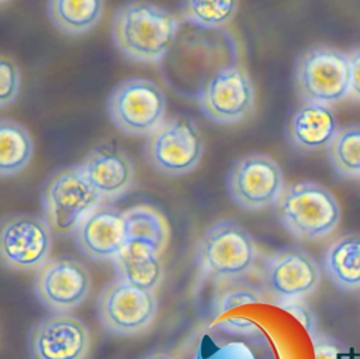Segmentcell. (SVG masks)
<instances>
[{
	"label": "cell",
	"mask_w": 360,
	"mask_h": 359,
	"mask_svg": "<svg viewBox=\"0 0 360 359\" xmlns=\"http://www.w3.org/2000/svg\"><path fill=\"white\" fill-rule=\"evenodd\" d=\"M166 94L152 80L128 77L110 92L107 111L114 125L129 135H150L166 115Z\"/></svg>",
	"instance_id": "6"
},
{
	"label": "cell",
	"mask_w": 360,
	"mask_h": 359,
	"mask_svg": "<svg viewBox=\"0 0 360 359\" xmlns=\"http://www.w3.org/2000/svg\"><path fill=\"white\" fill-rule=\"evenodd\" d=\"M312 342L314 359H347L345 346L335 338L314 332L309 335Z\"/></svg>",
	"instance_id": "27"
},
{
	"label": "cell",
	"mask_w": 360,
	"mask_h": 359,
	"mask_svg": "<svg viewBox=\"0 0 360 359\" xmlns=\"http://www.w3.org/2000/svg\"><path fill=\"white\" fill-rule=\"evenodd\" d=\"M267 283L280 301L305 298L321 280L315 259L304 249L284 248L267 260Z\"/></svg>",
	"instance_id": "15"
},
{
	"label": "cell",
	"mask_w": 360,
	"mask_h": 359,
	"mask_svg": "<svg viewBox=\"0 0 360 359\" xmlns=\"http://www.w3.org/2000/svg\"><path fill=\"white\" fill-rule=\"evenodd\" d=\"M280 303H281L280 307L287 313H290L291 315H294L309 335L316 332V315L312 311V308L305 301H302V298L285 300Z\"/></svg>",
	"instance_id": "28"
},
{
	"label": "cell",
	"mask_w": 360,
	"mask_h": 359,
	"mask_svg": "<svg viewBox=\"0 0 360 359\" xmlns=\"http://www.w3.org/2000/svg\"><path fill=\"white\" fill-rule=\"evenodd\" d=\"M195 96L204 115L217 124L239 122L255 106L252 79L235 62L218 68Z\"/></svg>",
	"instance_id": "9"
},
{
	"label": "cell",
	"mask_w": 360,
	"mask_h": 359,
	"mask_svg": "<svg viewBox=\"0 0 360 359\" xmlns=\"http://www.w3.org/2000/svg\"><path fill=\"white\" fill-rule=\"evenodd\" d=\"M179 27V18L170 10L145 0H131L117 10L111 32L115 46L127 58L155 63L172 51Z\"/></svg>",
	"instance_id": "1"
},
{
	"label": "cell",
	"mask_w": 360,
	"mask_h": 359,
	"mask_svg": "<svg viewBox=\"0 0 360 359\" xmlns=\"http://www.w3.org/2000/svg\"><path fill=\"white\" fill-rule=\"evenodd\" d=\"M226 186L239 207L262 210L277 204L284 191V176L280 165L269 155L249 153L232 163Z\"/></svg>",
	"instance_id": "11"
},
{
	"label": "cell",
	"mask_w": 360,
	"mask_h": 359,
	"mask_svg": "<svg viewBox=\"0 0 360 359\" xmlns=\"http://www.w3.org/2000/svg\"><path fill=\"white\" fill-rule=\"evenodd\" d=\"M239 0H180L183 18L205 31H219L236 17Z\"/></svg>",
	"instance_id": "23"
},
{
	"label": "cell",
	"mask_w": 360,
	"mask_h": 359,
	"mask_svg": "<svg viewBox=\"0 0 360 359\" xmlns=\"http://www.w3.org/2000/svg\"><path fill=\"white\" fill-rule=\"evenodd\" d=\"M323 270L338 287L360 289V235L347 234L335 239L325 252Z\"/></svg>",
	"instance_id": "19"
},
{
	"label": "cell",
	"mask_w": 360,
	"mask_h": 359,
	"mask_svg": "<svg viewBox=\"0 0 360 359\" xmlns=\"http://www.w3.org/2000/svg\"><path fill=\"white\" fill-rule=\"evenodd\" d=\"M143 359H176L167 353H152V355H148L145 356Z\"/></svg>",
	"instance_id": "30"
},
{
	"label": "cell",
	"mask_w": 360,
	"mask_h": 359,
	"mask_svg": "<svg viewBox=\"0 0 360 359\" xmlns=\"http://www.w3.org/2000/svg\"><path fill=\"white\" fill-rule=\"evenodd\" d=\"M328 156L335 172L343 177H360V125L339 130L328 146Z\"/></svg>",
	"instance_id": "24"
},
{
	"label": "cell",
	"mask_w": 360,
	"mask_h": 359,
	"mask_svg": "<svg viewBox=\"0 0 360 359\" xmlns=\"http://www.w3.org/2000/svg\"><path fill=\"white\" fill-rule=\"evenodd\" d=\"M97 311L107 331L117 335H136L152 325L158 300L152 290L114 279L101 289Z\"/></svg>",
	"instance_id": "10"
},
{
	"label": "cell",
	"mask_w": 360,
	"mask_h": 359,
	"mask_svg": "<svg viewBox=\"0 0 360 359\" xmlns=\"http://www.w3.org/2000/svg\"><path fill=\"white\" fill-rule=\"evenodd\" d=\"M6 1H8V0H0V3H6Z\"/></svg>",
	"instance_id": "31"
},
{
	"label": "cell",
	"mask_w": 360,
	"mask_h": 359,
	"mask_svg": "<svg viewBox=\"0 0 360 359\" xmlns=\"http://www.w3.org/2000/svg\"><path fill=\"white\" fill-rule=\"evenodd\" d=\"M80 252L93 260H112L125 246V213L112 206H97L73 231Z\"/></svg>",
	"instance_id": "14"
},
{
	"label": "cell",
	"mask_w": 360,
	"mask_h": 359,
	"mask_svg": "<svg viewBox=\"0 0 360 359\" xmlns=\"http://www.w3.org/2000/svg\"><path fill=\"white\" fill-rule=\"evenodd\" d=\"M52 229L45 218L13 213L0 220V265L17 270H38L51 255Z\"/></svg>",
	"instance_id": "8"
},
{
	"label": "cell",
	"mask_w": 360,
	"mask_h": 359,
	"mask_svg": "<svg viewBox=\"0 0 360 359\" xmlns=\"http://www.w3.org/2000/svg\"><path fill=\"white\" fill-rule=\"evenodd\" d=\"M41 200L52 232L66 235L75 231L87 213L100 206L103 197L77 165L52 172L42 186Z\"/></svg>",
	"instance_id": "5"
},
{
	"label": "cell",
	"mask_w": 360,
	"mask_h": 359,
	"mask_svg": "<svg viewBox=\"0 0 360 359\" xmlns=\"http://www.w3.org/2000/svg\"><path fill=\"white\" fill-rule=\"evenodd\" d=\"M350 65V97L360 103V46L349 52Z\"/></svg>",
	"instance_id": "29"
},
{
	"label": "cell",
	"mask_w": 360,
	"mask_h": 359,
	"mask_svg": "<svg viewBox=\"0 0 360 359\" xmlns=\"http://www.w3.org/2000/svg\"><path fill=\"white\" fill-rule=\"evenodd\" d=\"M204 141L198 125L188 117H172L146 139L148 163L165 176H184L201 162Z\"/></svg>",
	"instance_id": "7"
},
{
	"label": "cell",
	"mask_w": 360,
	"mask_h": 359,
	"mask_svg": "<svg viewBox=\"0 0 360 359\" xmlns=\"http://www.w3.org/2000/svg\"><path fill=\"white\" fill-rule=\"evenodd\" d=\"M260 300H262L260 296L255 290L245 289V287L228 289L217 300V303H215V314L225 313V311L232 310L235 307L256 304V303H260Z\"/></svg>",
	"instance_id": "26"
},
{
	"label": "cell",
	"mask_w": 360,
	"mask_h": 359,
	"mask_svg": "<svg viewBox=\"0 0 360 359\" xmlns=\"http://www.w3.org/2000/svg\"><path fill=\"white\" fill-rule=\"evenodd\" d=\"M91 277L87 267L70 258L48 259L35 275L34 290L38 300L56 313L79 307L89 296Z\"/></svg>",
	"instance_id": "13"
},
{
	"label": "cell",
	"mask_w": 360,
	"mask_h": 359,
	"mask_svg": "<svg viewBox=\"0 0 360 359\" xmlns=\"http://www.w3.org/2000/svg\"><path fill=\"white\" fill-rule=\"evenodd\" d=\"M34 155V141L25 125L0 118V176H14L24 170Z\"/></svg>",
	"instance_id": "21"
},
{
	"label": "cell",
	"mask_w": 360,
	"mask_h": 359,
	"mask_svg": "<svg viewBox=\"0 0 360 359\" xmlns=\"http://www.w3.org/2000/svg\"><path fill=\"white\" fill-rule=\"evenodd\" d=\"M257 258L256 244L240 224L219 220L200 238L195 260L200 270L214 279H238L246 275Z\"/></svg>",
	"instance_id": "3"
},
{
	"label": "cell",
	"mask_w": 360,
	"mask_h": 359,
	"mask_svg": "<svg viewBox=\"0 0 360 359\" xmlns=\"http://www.w3.org/2000/svg\"><path fill=\"white\" fill-rule=\"evenodd\" d=\"M48 15L53 25L70 35H80L97 25L104 0H48Z\"/></svg>",
	"instance_id": "20"
},
{
	"label": "cell",
	"mask_w": 360,
	"mask_h": 359,
	"mask_svg": "<svg viewBox=\"0 0 360 359\" xmlns=\"http://www.w3.org/2000/svg\"><path fill=\"white\" fill-rule=\"evenodd\" d=\"M27 346L31 359H86L90 351V332L76 315L53 313L31 328Z\"/></svg>",
	"instance_id": "12"
},
{
	"label": "cell",
	"mask_w": 360,
	"mask_h": 359,
	"mask_svg": "<svg viewBox=\"0 0 360 359\" xmlns=\"http://www.w3.org/2000/svg\"><path fill=\"white\" fill-rule=\"evenodd\" d=\"M276 207L284 228L304 241H316L332 234L342 215L335 194L328 187L311 180L290 184Z\"/></svg>",
	"instance_id": "2"
},
{
	"label": "cell",
	"mask_w": 360,
	"mask_h": 359,
	"mask_svg": "<svg viewBox=\"0 0 360 359\" xmlns=\"http://www.w3.org/2000/svg\"><path fill=\"white\" fill-rule=\"evenodd\" d=\"M125 213L127 241L139 242L162 253L169 242L166 218L149 206H134Z\"/></svg>",
	"instance_id": "22"
},
{
	"label": "cell",
	"mask_w": 360,
	"mask_h": 359,
	"mask_svg": "<svg viewBox=\"0 0 360 359\" xmlns=\"http://www.w3.org/2000/svg\"><path fill=\"white\" fill-rule=\"evenodd\" d=\"M294 80L308 103L338 104L350 94L349 53L329 45H314L297 58Z\"/></svg>",
	"instance_id": "4"
},
{
	"label": "cell",
	"mask_w": 360,
	"mask_h": 359,
	"mask_svg": "<svg viewBox=\"0 0 360 359\" xmlns=\"http://www.w3.org/2000/svg\"><path fill=\"white\" fill-rule=\"evenodd\" d=\"M339 124L330 106L304 101L290 118L288 142L302 152L328 149L339 132Z\"/></svg>",
	"instance_id": "17"
},
{
	"label": "cell",
	"mask_w": 360,
	"mask_h": 359,
	"mask_svg": "<svg viewBox=\"0 0 360 359\" xmlns=\"http://www.w3.org/2000/svg\"><path fill=\"white\" fill-rule=\"evenodd\" d=\"M79 168L103 199H115L124 194L135 179L131 158L111 142L91 149Z\"/></svg>",
	"instance_id": "16"
},
{
	"label": "cell",
	"mask_w": 360,
	"mask_h": 359,
	"mask_svg": "<svg viewBox=\"0 0 360 359\" xmlns=\"http://www.w3.org/2000/svg\"><path fill=\"white\" fill-rule=\"evenodd\" d=\"M21 73L17 63L0 55V108L10 106L15 101L20 93Z\"/></svg>",
	"instance_id": "25"
},
{
	"label": "cell",
	"mask_w": 360,
	"mask_h": 359,
	"mask_svg": "<svg viewBox=\"0 0 360 359\" xmlns=\"http://www.w3.org/2000/svg\"><path fill=\"white\" fill-rule=\"evenodd\" d=\"M112 262L117 279L145 290L153 291L165 277L160 253L139 242L127 241Z\"/></svg>",
	"instance_id": "18"
}]
</instances>
